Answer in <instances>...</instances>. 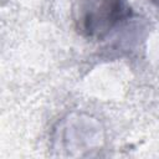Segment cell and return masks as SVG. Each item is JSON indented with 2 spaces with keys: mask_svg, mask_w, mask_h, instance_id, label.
<instances>
[{
  "mask_svg": "<svg viewBox=\"0 0 159 159\" xmlns=\"http://www.w3.org/2000/svg\"><path fill=\"white\" fill-rule=\"evenodd\" d=\"M128 15L125 0H80L75 21L83 35L102 37Z\"/></svg>",
  "mask_w": 159,
  "mask_h": 159,
  "instance_id": "6da1fadb",
  "label": "cell"
},
{
  "mask_svg": "<svg viewBox=\"0 0 159 159\" xmlns=\"http://www.w3.org/2000/svg\"><path fill=\"white\" fill-rule=\"evenodd\" d=\"M153 1H155V2H158V4H159V0H153Z\"/></svg>",
  "mask_w": 159,
  "mask_h": 159,
  "instance_id": "7a4b0ae2",
  "label": "cell"
}]
</instances>
